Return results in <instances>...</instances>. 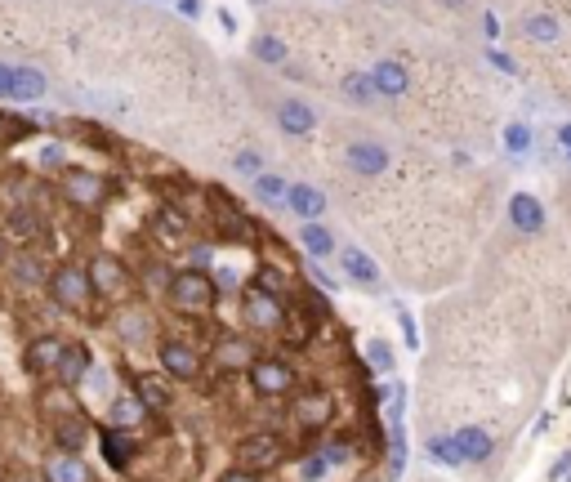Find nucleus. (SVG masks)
Returning <instances> with one entry per match:
<instances>
[{
    "label": "nucleus",
    "instance_id": "f257e3e1",
    "mask_svg": "<svg viewBox=\"0 0 571 482\" xmlns=\"http://www.w3.org/2000/svg\"><path fill=\"white\" fill-rule=\"evenodd\" d=\"M45 290H49V304L63 308L67 317H94V281H90V268H81V263H54Z\"/></svg>",
    "mask_w": 571,
    "mask_h": 482
},
{
    "label": "nucleus",
    "instance_id": "f03ea898",
    "mask_svg": "<svg viewBox=\"0 0 571 482\" xmlns=\"http://www.w3.org/2000/svg\"><path fill=\"white\" fill-rule=\"evenodd\" d=\"M165 299H170V308L174 313H183V317H197V313H210L215 304H219V286H215V272H206V268H179L174 277H170V290H165Z\"/></svg>",
    "mask_w": 571,
    "mask_h": 482
},
{
    "label": "nucleus",
    "instance_id": "7ed1b4c3",
    "mask_svg": "<svg viewBox=\"0 0 571 482\" xmlns=\"http://www.w3.org/2000/svg\"><path fill=\"white\" fill-rule=\"evenodd\" d=\"M286 317H290L286 295H277V290H268V286H259V281H250V286L241 290V322H245L254 335H281V331H286Z\"/></svg>",
    "mask_w": 571,
    "mask_h": 482
},
{
    "label": "nucleus",
    "instance_id": "20e7f679",
    "mask_svg": "<svg viewBox=\"0 0 571 482\" xmlns=\"http://www.w3.org/2000/svg\"><path fill=\"white\" fill-rule=\"evenodd\" d=\"M58 192L67 197V206L76 210H94L108 201V174L94 170V165H67L58 174Z\"/></svg>",
    "mask_w": 571,
    "mask_h": 482
},
{
    "label": "nucleus",
    "instance_id": "39448f33",
    "mask_svg": "<svg viewBox=\"0 0 571 482\" xmlns=\"http://www.w3.org/2000/svg\"><path fill=\"white\" fill-rule=\"evenodd\" d=\"M245 379H250V388H254L259 397H290V393L299 388L295 366L286 358H277V353H259L254 366L245 370Z\"/></svg>",
    "mask_w": 571,
    "mask_h": 482
},
{
    "label": "nucleus",
    "instance_id": "423d86ee",
    "mask_svg": "<svg viewBox=\"0 0 571 482\" xmlns=\"http://www.w3.org/2000/svg\"><path fill=\"white\" fill-rule=\"evenodd\" d=\"M90 281H94V295L99 299H120V295H129L134 290V268L112 254V250H99V254H90Z\"/></svg>",
    "mask_w": 571,
    "mask_h": 482
},
{
    "label": "nucleus",
    "instance_id": "0eeeda50",
    "mask_svg": "<svg viewBox=\"0 0 571 482\" xmlns=\"http://www.w3.org/2000/svg\"><path fill=\"white\" fill-rule=\"evenodd\" d=\"M388 165H393L388 143H379V138H348V143H343V170H348V174H357V179H379Z\"/></svg>",
    "mask_w": 571,
    "mask_h": 482
},
{
    "label": "nucleus",
    "instance_id": "6e6552de",
    "mask_svg": "<svg viewBox=\"0 0 571 482\" xmlns=\"http://www.w3.org/2000/svg\"><path fill=\"white\" fill-rule=\"evenodd\" d=\"M236 465L241 469H250V474H263V469H272V465H281V456H286V442L277 438V433H268V429H259V433H245L241 442H236Z\"/></svg>",
    "mask_w": 571,
    "mask_h": 482
},
{
    "label": "nucleus",
    "instance_id": "1a4fd4ad",
    "mask_svg": "<svg viewBox=\"0 0 571 482\" xmlns=\"http://www.w3.org/2000/svg\"><path fill=\"white\" fill-rule=\"evenodd\" d=\"M156 362L170 379H183V384L201 379V370H206V358L192 340H156Z\"/></svg>",
    "mask_w": 571,
    "mask_h": 482
},
{
    "label": "nucleus",
    "instance_id": "9d476101",
    "mask_svg": "<svg viewBox=\"0 0 571 482\" xmlns=\"http://www.w3.org/2000/svg\"><path fill=\"white\" fill-rule=\"evenodd\" d=\"M335 393L331 388H322V384H308L299 397H295V420L308 429V433H317V429H326L331 420H335Z\"/></svg>",
    "mask_w": 571,
    "mask_h": 482
},
{
    "label": "nucleus",
    "instance_id": "9b49d317",
    "mask_svg": "<svg viewBox=\"0 0 571 482\" xmlns=\"http://www.w3.org/2000/svg\"><path fill=\"white\" fill-rule=\"evenodd\" d=\"M90 370H94L90 344H85V340H67V344H63V358L54 366V384H58V388H81V384L90 379Z\"/></svg>",
    "mask_w": 571,
    "mask_h": 482
},
{
    "label": "nucleus",
    "instance_id": "f8f14e48",
    "mask_svg": "<svg viewBox=\"0 0 571 482\" xmlns=\"http://www.w3.org/2000/svg\"><path fill=\"white\" fill-rule=\"evenodd\" d=\"M277 129H281L286 138H308V134L317 129V108H313L304 94H286V99L277 103Z\"/></svg>",
    "mask_w": 571,
    "mask_h": 482
},
{
    "label": "nucleus",
    "instance_id": "ddd939ff",
    "mask_svg": "<svg viewBox=\"0 0 571 482\" xmlns=\"http://www.w3.org/2000/svg\"><path fill=\"white\" fill-rule=\"evenodd\" d=\"M49 272H54V263H49L40 250H31V245H22V250L9 259V277H13L18 290H40V286H49Z\"/></svg>",
    "mask_w": 571,
    "mask_h": 482
},
{
    "label": "nucleus",
    "instance_id": "4468645a",
    "mask_svg": "<svg viewBox=\"0 0 571 482\" xmlns=\"http://www.w3.org/2000/svg\"><path fill=\"white\" fill-rule=\"evenodd\" d=\"M281 210H290L299 224H317V219H326L331 197H326L317 183H290V192H286V206H281Z\"/></svg>",
    "mask_w": 571,
    "mask_h": 482
},
{
    "label": "nucleus",
    "instance_id": "2eb2a0df",
    "mask_svg": "<svg viewBox=\"0 0 571 482\" xmlns=\"http://www.w3.org/2000/svg\"><path fill=\"white\" fill-rule=\"evenodd\" d=\"M340 272L343 281H352L357 290H379V263L361 245H352V241L340 245Z\"/></svg>",
    "mask_w": 571,
    "mask_h": 482
},
{
    "label": "nucleus",
    "instance_id": "dca6fc26",
    "mask_svg": "<svg viewBox=\"0 0 571 482\" xmlns=\"http://www.w3.org/2000/svg\"><path fill=\"white\" fill-rule=\"evenodd\" d=\"M112 326H116V335H120L125 349H143V344L156 349V322H152L147 308H120Z\"/></svg>",
    "mask_w": 571,
    "mask_h": 482
},
{
    "label": "nucleus",
    "instance_id": "f3484780",
    "mask_svg": "<svg viewBox=\"0 0 571 482\" xmlns=\"http://www.w3.org/2000/svg\"><path fill=\"white\" fill-rule=\"evenodd\" d=\"M63 344H67V340H58V335H36V340L22 349V370L36 375V379H54V366L63 358Z\"/></svg>",
    "mask_w": 571,
    "mask_h": 482
},
{
    "label": "nucleus",
    "instance_id": "a211bd4d",
    "mask_svg": "<svg viewBox=\"0 0 571 482\" xmlns=\"http://www.w3.org/2000/svg\"><path fill=\"white\" fill-rule=\"evenodd\" d=\"M370 81H375V90H379V99H384V103H397V99L411 90V72H406V63H402V58H375Z\"/></svg>",
    "mask_w": 571,
    "mask_h": 482
},
{
    "label": "nucleus",
    "instance_id": "6ab92c4d",
    "mask_svg": "<svg viewBox=\"0 0 571 482\" xmlns=\"http://www.w3.org/2000/svg\"><path fill=\"white\" fill-rule=\"evenodd\" d=\"M210 215H215V224H219V241H250L254 237V224L245 219V210L236 206V201H224L219 192H210Z\"/></svg>",
    "mask_w": 571,
    "mask_h": 482
},
{
    "label": "nucleus",
    "instance_id": "aec40b11",
    "mask_svg": "<svg viewBox=\"0 0 571 482\" xmlns=\"http://www.w3.org/2000/svg\"><path fill=\"white\" fill-rule=\"evenodd\" d=\"M509 224H513V233L536 237V233L545 228V206H540V197H531V192H513V197H509Z\"/></svg>",
    "mask_w": 571,
    "mask_h": 482
},
{
    "label": "nucleus",
    "instance_id": "412c9836",
    "mask_svg": "<svg viewBox=\"0 0 571 482\" xmlns=\"http://www.w3.org/2000/svg\"><path fill=\"white\" fill-rule=\"evenodd\" d=\"M99 451L112 469H129L134 456H138V442L129 438V429H116V424H103L99 429Z\"/></svg>",
    "mask_w": 571,
    "mask_h": 482
},
{
    "label": "nucleus",
    "instance_id": "4be33fe9",
    "mask_svg": "<svg viewBox=\"0 0 571 482\" xmlns=\"http://www.w3.org/2000/svg\"><path fill=\"white\" fill-rule=\"evenodd\" d=\"M45 482H94V469H90V460H81L76 451H54L49 460H45Z\"/></svg>",
    "mask_w": 571,
    "mask_h": 482
},
{
    "label": "nucleus",
    "instance_id": "5701e85b",
    "mask_svg": "<svg viewBox=\"0 0 571 482\" xmlns=\"http://www.w3.org/2000/svg\"><path fill=\"white\" fill-rule=\"evenodd\" d=\"M299 250H304V259L326 263L331 254H340V237L326 228V219H317V224H299Z\"/></svg>",
    "mask_w": 571,
    "mask_h": 482
},
{
    "label": "nucleus",
    "instance_id": "b1692460",
    "mask_svg": "<svg viewBox=\"0 0 571 482\" xmlns=\"http://www.w3.org/2000/svg\"><path fill=\"white\" fill-rule=\"evenodd\" d=\"M45 94H49L45 72L31 67V63H18V67H13V94H9V99H13L18 108H31V103H40Z\"/></svg>",
    "mask_w": 571,
    "mask_h": 482
},
{
    "label": "nucleus",
    "instance_id": "393cba45",
    "mask_svg": "<svg viewBox=\"0 0 571 482\" xmlns=\"http://www.w3.org/2000/svg\"><path fill=\"white\" fill-rule=\"evenodd\" d=\"M45 233V219L36 215V206H13L9 215H4V237L18 241V245H31V241H40Z\"/></svg>",
    "mask_w": 571,
    "mask_h": 482
},
{
    "label": "nucleus",
    "instance_id": "a878e982",
    "mask_svg": "<svg viewBox=\"0 0 571 482\" xmlns=\"http://www.w3.org/2000/svg\"><path fill=\"white\" fill-rule=\"evenodd\" d=\"M456 447H459V460H464V465H482V460L495 451V438H491L482 424H459Z\"/></svg>",
    "mask_w": 571,
    "mask_h": 482
},
{
    "label": "nucleus",
    "instance_id": "bb28decb",
    "mask_svg": "<svg viewBox=\"0 0 571 482\" xmlns=\"http://www.w3.org/2000/svg\"><path fill=\"white\" fill-rule=\"evenodd\" d=\"M518 31H522L531 45H554V40H563V22H558V13H549V9L527 13V18L518 22Z\"/></svg>",
    "mask_w": 571,
    "mask_h": 482
},
{
    "label": "nucleus",
    "instance_id": "cd10ccee",
    "mask_svg": "<svg viewBox=\"0 0 571 482\" xmlns=\"http://www.w3.org/2000/svg\"><path fill=\"white\" fill-rule=\"evenodd\" d=\"M165 379H170L165 370H161V375H134V393H138V402L147 406V415H156V411H165V406L174 402V393H170Z\"/></svg>",
    "mask_w": 571,
    "mask_h": 482
},
{
    "label": "nucleus",
    "instance_id": "c85d7f7f",
    "mask_svg": "<svg viewBox=\"0 0 571 482\" xmlns=\"http://www.w3.org/2000/svg\"><path fill=\"white\" fill-rule=\"evenodd\" d=\"M340 99L348 108H375L379 103V90L370 81V72H343L340 76Z\"/></svg>",
    "mask_w": 571,
    "mask_h": 482
},
{
    "label": "nucleus",
    "instance_id": "c756f323",
    "mask_svg": "<svg viewBox=\"0 0 571 482\" xmlns=\"http://www.w3.org/2000/svg\"><path fill=\"white\" fill-rule=\"evenodd\" d=\"M259 358V349L245 340V335H228V340H219V349H215V362L224 366V370H250Z\"/></svg>",
    "mask_w": 571,
    "mask_h": 482
},
{
    "label": "nucleus",
    "instance_id": "7c9ffc66",
    "mask_svg": "<svg viewBox=\"0 0 571 482\" xmlns=\"http://www.w3.org/2000/svg\"><path fill=\"white\" fill-rule=\"evenodd\" d=\"M250 58L263 63V67H286V63H290V49H286V40H281L277 31H259V36L250 40Z\"/></svg>",
    "mask_w": 571,
    "mask_h": 482
},
{
    "label": "nucleus",
    "instance_id": "2f4dec72",
    "mask_svg": "<svg viewBox=\"0 0 571 482\" xmlns=\"http://www.w3.org/2000/svg\"><path fill=\"white\" fill-rule=\"evenodd\" d=\"M138 420H147V406L138 402V393L129 388V393H116L112 406H108V424H116V429H134Z\"/></svg>",
    "mask_w": 571,
    "mask_h": 482
},
{
    "label": "nucleus",
    "instance_id": "473e14b6",
    "mask_svg": "<svg viewBox=\"0 0 571 482\" xmlns=\"http://www.w3.org/2000/svg\"><path fill=\"white\" fill-rule=\"evenodd\" d=\"M286 192H290V183L277 170H263L259 179H250V197L259 206H286Z\"/></svg>",
    "mask_w": 571,
    "mask_h": 482
},
{
    "label": "nucleus",
    "instance_id": "72a5a7b5",
    "mask_svg": "<svg viewBox=\"0 0 571 482\" xmlns=\"http://www.w3.org/2000/svg\"><path fill=\"white\" fill-rule=\"evenodd\" d=\"M424 451H429L433 465H447V469H459V465H464V460H459V447H456V433H438V438H429Z\"/></svg>",
    "mask_w": 571,
    "mask_h": 482
},
{
    "label": "nucleus",
    "instance_id": "f704fd0d",
    "mask_svg": "<svg viewBox=\"0 0 571 482\" xmlns=\"http://www.w3.org/2000/svg\"><path fill=\"white\" fill-rule=\"evenodd\" d=\"M531 147H536L531 125H527V120H509V125H504V152H509V156H527Z\"/></svg>",
    "mask_w": 571,
    "mask_h": 482
},
{
    "label": "nucleus",
    "instance_id": "c9c22d12",
    "mask_svg": "<svg viewBox=\"0 0 571 482\" xmlns=\"http://www.w3.org/2000/svg\"><path fill=\"white\" fill-rule=\"evenodd\" d=\"M263 170H268V161H263L259 147H241V152H232V174H236V179H259Z\"/></svg>",
    "mask_w": 571,
    "mask_h": 482
},
{
    "label": "nucleus",
    "instance_id": "e433bc0d",
    "mask_svg": "<svg viewBox=\"0 0 571 482\" xmlns=\"http://www.w3.org/2000/svg\"><path fill=\"white\" fill-rule=\"evenodd\" d=\"M156 224H161L170 237H188V228H192V219H188V215H183L174 201H165V206L156 210Z\"/></svg>",
    "mask_w": 571,
    "mask_h": 482
},
{
    "label": "nucleus",
    "instance_id": "4c0bfd02",
    "mask_svg": "<svg viewBox=\"0 0 571 482\" xmlns=\"http://www.w3.org/2000/svg\"><path fill=\"white\" fill-rule=\"evenodd\" d=\"M366 366L375 375H393V344L388 340H366Z\"/></svg>",
    "mask_w": 571,
    "mask_h": 482
},
{
    "label": "nucleus",
    "instance_id": "58836bf2",
    "mask_svg": "<svg viewBox=\"0 0 571 482\" xmlns=\"http://www.w3.org/2000/svg\"><path fill=\"white\" fill-rule=\"evenodd\" d=\"M36 134V125L22 117H4L0 112V143H13V138H31Z\"/></svg>",
    "mask_w": 571,
    "mask_h": 482
},
{
    "label": "nucleus",
    "instance_id": "ea45409f",
    "mask_svg": "<svg viewBox=\"0 0 571 482\" xmlns=\"http://www.w3.org/2000/svg\"><path fill=\"white\" fill-rule=\"evenodd\" d=\"M326 474H331V465H326V456H322V451H308V456L299 460V478H304V482H322Z\"/></svg>",
    "mask_w": 571,
    "mask_h": 482
},
{
    "label": "nucleus",
    "instance_id": "a19ab883",
    "mask_svg": "<svg viewBox=\"0 0 571 482\" xmlns=\"http://www.w3.org/2000/svg\"><path fill=\"white\" fill-rule=\"evenodd\" d=\"M36 165H40V170H67L72 161H67V147H63V143H45L40 156H36Z\"/></svg>",
    "mask_w": 571,
    "mask_h": 482
},
{
    "label": "nucleus",
    "instance_id": "79ce46f5",
    "mask_svg": "<svg viewBox=\"0 0 571 482\" xmlns=\"http://www.w3.org/2000/svg\"><path fill=\"white\" fill-rule=\"evenodd\" d=\"M482 58H486L495 72H504V76H518V63H513V58H509L500 45H486V49H482Z\"/></svg>",
    "mask_w": 571,
    "mask_h": 482
},
{
    "label": "nucleus",
    "instance_id": "37998d69",
    "mask_svg": "<svg viewBox=\"0 0 571 482\" xmlns=\"http://www.w3.org/2000/svg\"><path fill=\"white\" fill-rule=\"evenodd\" d=\"M304 272H308V281H313V286H322V290H340V277H331L317 259H308V263H304Z\"/></svg>",
    "mask_w": 571,
    "mask_h": 482
},
{
    "label": "nucleus",
    "instance_id": "c03bdc74",
    "mask_svg": "<svg viewBox=\"0 0 571 482\" xmlns=\"http://www.w3.org/2000/svg\"><path fill=\"white\" fill-rule=\"evenodd\" d=\"M397 326H402L406 349H420V326H415V317H411V313H397Z\"/></svg>",
    "mask_w": 571,
    "mask_h": 482
},
{
    "label": "nucleus",
    "instance_id": "a18cd8bd",
    "mask_svg": "<svg viewBox=\"0 0 571 482\" xmlns=\"http://www.w3.org/2000/svg\"><path fill=\"white\" fill-rule=\"evenodd\" d=\"M322 456H326V465L335 469V465H343V460L352 456V447H348V442H326V447H322Z\"/></svg>",
    "mask_w": 571,
    "mask_h": 482
},
{
    "label": "nucleus",
    "instance_id": "49530a36",
    "mask_svg": "<svg viewBox=\"0 0 571 482\" xmlns=\"http://www.w3.org/2000/svg\"><path fill=\"white\" fill-rule=\"evenodd\" d=\"M482 31H486V40H491V45H495V40H500V31H504V27H500V18H495L491 9H482Z\"/></svg>",
    "mask_w": 571,
    "mask_h": 482
},
{
    "label": "nucleus",
    "instance_id": "de8ad7c7",
    "mask_svg": "<svg viewBox=\"0 0 571 482\" xmlns=\"http://www.w3.org/2000/svg\"><path fill=\"white\" fill-rule=\"evenodd\" d=\"M13 67H18V63H0V99L13 94Z\"/></svg>",
    "mask_w": 571,
    "mask_h": 482
},
{
    "label": "nucleus",
    "instance_id": "09e8293b",
    "mask_svg": "<svg viewBox=\"0 0 571 482\" xmlns=\"http://www.w3.org/2000/svg\"><path fill=\"white\" fill-rule=\"evenodd\" d=\"M215 272V286H219V295L224 290H236V272H228V268H210Z\"/></svg>",
    "mask_w": 571,
    "mask_h": 482
},
{
    "label": "nucleus",
    "instance_id": "8fccbe9b",
    "mask_svg": "<svg viewBox=\"0 0 571 482\" xmlns=\"http://www.w3.org/2000/svg\"><path fill=\"white\" fill-rule=\"evenodd\" d=\"M210 263H215V250H210V245H197V250H192V268H206V272H210Z\"/></svg>",
    "mask_w": 571,
    "mask_h": 482
},
{
    "label": "nucleus",
    "instance_id": "3c124183",
    "mask_svg": "<svg viewBox=\"0 0 571 482\" xmlns=\"http://www.w3.org/2000/svg\"><path fill=\"white\" fill-rule=\"evenodd\" d=\"M179 13H183V18H201L206 4H201V0H179Z\"/></svg>",
    "mask_w": 571,
    "mask_h": 482
},
{
    "label": "nucleus",
    "instance_id": "603ef678",
    "mask_svg": "<svg viewBox=\"0 0 571 482\" xmlns=\"http://www.w3.org/2000/svg\"><path fill=\"white\" fill-rule=\"evenodd\" d=\"M219 482H259V474H250V469H241V465H236V469H228Z\"/></svg>",
    "mask_w": 571,
    "mask_h": 482
},
{
    "label": "nucleus",
    "instance_id": "864d4df0",
    "mask_svg": "<svg viewBox=\"0 0 571 482\" xmlns=\"http://www.w3.org/2000/svg\"><path fill=\"white\" fill-rule=\"evenodd\" d=\"M554 138H558V147H563V152H571V120H563V125L554 129Z\"/></svg>",
    "mask_w": 571,
    "mask_h": 482
},
{
    "label": "nucleus",
    "instance_id": "5fc2aeb1",
    "mask_svg": "<svg viewBox=\"0 0 571 482\" xmlns=\"http://www.w3.org/2000/svg\"><path fill=\"white\" fill-rule=\"evenodd\" d=\"M9 259H13V241L0 233V268H9Z\"/></svg>",
    "mask_w": 571,
    "mask_h": 482
},
{
    "label": "nucleus",
    "instance_id": "6e6d98bb",
    "mask_svg": "<svg viewBox=\"0 0 571 482\" xmlns=\"http://www.w3.org/2000/svg\"><path fill=\"white\" fill-rule=\"evenodd\" d=\"M567 469H571V456H558V465H554V474H549V478H563Z\"/></svg>",
    "mask_w": 571,
    "mask_h": 482
},
{
    "label": "nucleus",
    "instance_id": "4d7b16f0",
    "mask_svg": "<svg viewBox=\"0 0 571 482\" xmlns=\"http://www.w3.org/2000/svg\"><path fill=\"white\" fill-rule=\"evenodd\" d=\"M442 4H447V9H456V13H459V9H468V0H442Z\"/></svg>",
    "mask_w": 571,
    "mask_h": 482
},
{
    "label": "nucleus",
    "instance_id": "13d9d810",
    "mask_svg": "<svg viewBox=\"0 0 571 482\" xmlns=\"http://www.w3.org/2000/svg\"><path fill=\"white\" fill-rule=\"evenodd\" d=\"M147 4H165V0H147Z\"/></svg>",
    "mask_w": 571,
    "mask_h": 482
},
{
    "label": "nucleus",
    "instance_id": "bf43d9fd",
    "mask_svg": "<svg viewBox=\"0 0 571 482\" xmlns=\"http://www.w3.org/2000/svg\"><path fill=\"white\" fill-rule=\"evenodd\" d=\"M567 165H571V152H567Z\"/></svg>",
    "mask_w": 571,
    "mask_h": 482
}]
</instances>
